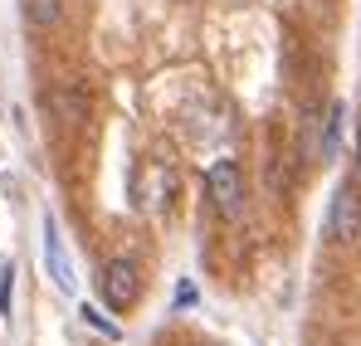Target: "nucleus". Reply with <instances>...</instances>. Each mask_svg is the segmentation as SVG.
I'll use <instances>...</instances> for the list:
<instances>
[{
    "label": "nucleus",
    "instance_id": "1",
    "mask_svg": "<svg viewBox=\"0 0 361 346\" xmlns=\"http://www.w3.org/2000/svg\"><path fill=\"white\" fill-rule=\"evenodd\" d=\"M205 195H210V205H215V215H220L225 225H240L244 220V171H240V161L220 156V161L205 171Z\"/></svg>",
    "mask_w": 361,
    "mask_h": 346
},
{
    "label": "nucleus",
    "instance_id": "8",
    "mask_svg": "<svg viewBox=\"0 0 361 346\" xmlns=\"http://www.w3.org/2000/svg\"><path fill=\"white\" fill-rule=\"evenodd\" d=\"M20 5H25V20L35 30H54L63 20V0H20Z\"/></svg>",
    "mask_w": 361,
    "mask_h": 346
},
{
    "label": "nucleus",
    "instance_id": "2",
    "mask_svg": "<svg viewBox=\"0 0 361 346\" xmlns=\"http://www.w3.org/2000/svg\"><path fill=\"white\" fill-rule=\"evenodd\" d=\"M98 292H103V302L113 312H127L142 297V268H137V259H108L103 273H98Z\"/></svg>",
    "mask_w": 361,
    "mask_h": 346
},
{
    "label": "nucleus",
    "instance_id": "10",
    "mask_svg": "<svg viewBox=\"0 0 361 346\" xmlns=\"http://www.w3.org/2000/svg\"><path fill=\"white\" fill-rule=\"evenodd\" d=\"M10 302H15V264L0 259V317H10Z\"/></svg>",
    "mask_w": 361,
    "mask_h": 346
},
{
    "label": "nucleus",
    "instance_id": "4",
    "mask_svg": "<svg viewBox=\"0 0 361 346\" xmlns=\"http://www.w3.org/2000/svg\"><path fill=\"white\" fill-rule=\"evenodd\" d=\"M171 166L166 161H157V156H147L142 166H137V175H132V200H137V210H161L166 205V195H171Z\"/></svg>",
    "mask_w": 361,
    "mask_h": 346
},
{
    "label": "nucleus",
    "instance_id": "3",
    "mask_svg": "<svg viewBox=\"0 0 361 346\" xmlns=\"http://www.w3.org/2000/svg\"><path fill=\"white\" fill-rule=\"evenodd\" d=\"M327 234L337 249H357L361 244V190L357 185H337L332 210H327Z\"/></svg>",
    "mask_w": 361,
    "mask_h": 346
},
{
    "label": "nucleus",
    "instance_id": "9",
    "mask_svg": "<svg viewBox=\"0 0 361 346\" xmlns=\"http://www.w3.org/2000/svg\"><path fill=\"white\" fill-rule=\"evenodd\" d=\"M78 317H83V322H88V327H93V332H103V337H108V342H118L122 332H118V322H108V317H103V312H98V307H88V302H83V307H78Z\"/></svg>",
    "mask_w": 361,
    "mask_h": 346
},
{
    "label": "nucleus",
    "instance_id": "6",
    "mask_svg": "<svg viewBox=\"0 0 361 346\" xmlns=\"http://www.w3.org/2000/svg\"><path fill=\"white\" fill-rule=\"evenodd\" d=\"M44 108L54 113L59 127H83V122H88V93L73 88V83H63V88H54V93L44 98Z\"/></svg>",
    "mask_w": 361,
    "mask_h": 346
},
{
    "label": "nucleus",
    "instance_id": "7",
    "mask_svg": "<svg viewBox=\"0 0 361 346\" xmlns=\"http://www.w3.org/2000/svg\"><path fill=\"white\" fill-rule=\"evenodd\" d=\"M44 264H49V278L59 283L63 292H73V264H68V254H63V239H59V225H54V215L44 220Z\"/></svg>",
    "mask_w": 361,
    "mask_h": 346
},
{
    "label": "nucleus",
    "instance_id": "11",
    "mask_svg": "<svg viewBox=\"0 0 361 346\" xmlns=\"http://www.w3.org/2000/svg\"><path fill=\"white\" fill-rule=\"evenodd\" d=\"M357 171H361V132H357Z\"/></svg>",
    "mask_w": 361,
    "mask_h": 346
},
{
    "label": "nucleus",
    "instance_id": "5",
    "mask_svg": "<svg viewBox=\"0 0 361 346\" xmlns=\"http://www.w3.org/2000/svg\"><path fill=\"white\" fill-rule=\"evenodd\" d=\"M298 156L302 166H327V108H322V98H312L307 108H302V122H298Z\"/></svg>",
    "mask_w": 361,
    "mask_h": 346
}]
</instances>
